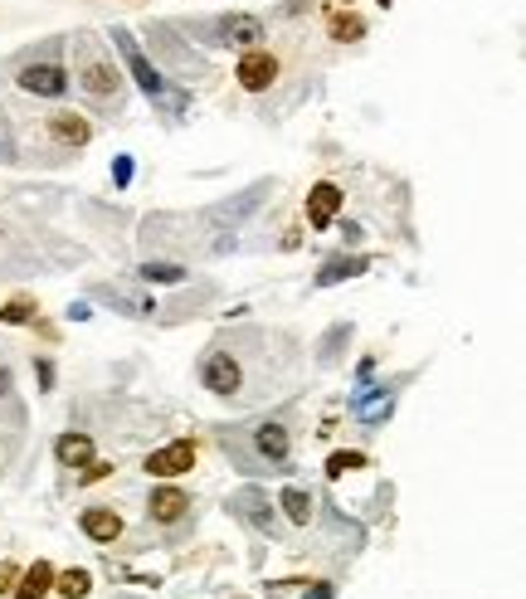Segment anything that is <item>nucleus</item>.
<instances>
[{
    "mask_svg": "<svg viewBox=\"0 0 526 599\" xmlns=\"http://www.w3.org/2000/svg\"><path fill=\"white\" fill-rule=\"evenodd\" d=\"M20 88L25 93H35V98H64L69 93V69L49 54V59H30L25 69H20Z\"/></svg>",
    "mask_w": 526,
    "mask_h": 599,
    "instance_id": "obj_4",
    "label": "nucleus"
},
{
    "mask_svg": "<svg viewBox=\"0 0 526 599\" xmlns=\"http://www.w3.org/2000/svg\"><path fill=\"white\" fill-rule=\"evenodd\" d=\"M30 317H35V302H30V298H15V302H5V307H0V322H5V327H25Z\"/></svg>",
    "mask_w": 526,
    "mask_h": 599,
    "instance_id": "obj_22",
    "label": "nucleus"
},
{
    "mask_svg": "<svg viewBox=\"0 0 526 599\" xmlns=\"http://www.w3.org/2000/svg\"><path fill=\"white\" fill-rule=\"evenodd\" d=\"M54 590H59L64 599H83L88 590H93V585H88V570H64V575L54 580Z\"/></svg>",
    "mask_w": 526,
    "mask_h": 599,
    "instance_id": "obj_21",
    "label": "nucleus"
},
{
    "mask_svg": "<svg viewBox=\"0 0 526 599\" xmlns=\"http://www.w3.org/2000/svg\"><path fill=\"white\" fill-rule=\"evenodd\" d=\"M0 395H10V371L0 366Z\"/></svg>",
    "mask_w": 526,
    "mask_h": 599,
    "instance_id": "obj_30",
    "label": "nucleus"
},
{
    "mask_svg": "<svg viewBox=\"0 0 526 599\" xmlns=\"http://www.w3.org/2000/svg\"><path fill=\"white\" fill-rule=\"evenodd\" d=\"M78 88H83V98L98 103V108H113V113L122 108V74L113 69V59H103V54H93V49H83Z\"/></svg>",
    "mask_w": 526,
    "mask_h": 599,
    "instance_id": "obj_2",
    "label": "nucleus"
},
{
    "mask_svg": "<svg viewBox=\"0 0 526 599\" xmlns=\"http://www.w3.org/2000/svg\"><path fill=\"white\" fill-rule=\"evenodd\" d=\"M78 526H83V536H93V541H108V546L122 536V517H117L113 507H88Z\"/></svg>",
    "mask_w": 526,
    "mask_h": 599,
    "instance_id": "obj_14",
    "label": "nucleus"
},
{
    "mask_svg": "<svg viewBox=\"0 0 526 599\" xmlns=\"http://www.w3.org/2000/svg\"><path fill=\"white\" fill-rule=\"evenodd\" d=\"M351 410H356V419H361V424H385V419L395 414V395H390L385 385H361Z\"/></svg>",
    "mask_w": 526,
    "mask_h": 599,
    "instance_id": "obj_9",
    "label": "nucleus"
},
{
    "mask_svg": "<svg viewBox=\"0 0 526 599\" xmlns=\"http://www.w3.org/2000/svg\"><path fill=\"white\" fill-rule=\"evenodd\" d=\"M10 580H15V565H0V595L10 590Z\"/></svg>",
    "mask_w": 526,
    "mask_h": 599,
    "instance_id": "obj_28",
    "label": "nucleus"
},
{
    "mask_svg": "<svg viewBox=\"0 0 526 599\" xmlns=\"http://www.w3.org/2000/svg\"><path fill=\"white\" fill-rule=\"evenodd\" d=\"M137 278H142V283H181L186 268H181V263H166V259H147L137 268Z\"/></svg>",
    "mask_w": 526,
    "mask_h": 599,
    "instance_id": "obj_19",
    "label": "nucleus"
},
{
    "mask_svg": "<svg viewBox=\"0 0 526 599\" xmlns=\"http://www.w3.org/2000/svg\"><path fill=\"white\" fill-rule=\"evenodd\" d=\"M254 453L268 463V473H283L288 468V429L278 419H263L254 429Z\"/></svg>",
    "mask_w": 526,
    "mask_h": 599,
    "instance_id": "obj_6",
    "label": "nucleus"
},
{
    "mask_svg": "<svg viewBox=\"0 0 526 599\" xmlns=\"http://www.w3.org/2000/svg\"><path fill=\"white\" fill-rule=\"evenodd\" d=\"M234 78H239L249 93H263V88H273V78H278V59H273L268 49H249V54L239 59Z\"/></svg>",
    "mask_w": 526,
    "mask_h": 599,
    "instance_id": "obj_8",
    "label": "nucleus"
},
{
    "mask_svg": "<svg viewBox=\"0 0 526 599\" xmlns=\"http://www.w3.org/2000/svg\"><path fill=\"white\" fill-rule=\"evenodd\" d=\"M113 473V463H88V473H83V483H98V478H108Z\"/></svg>",
    "mask_w": 526,
    "mask_h": 599,
    "instance_id": "obj_25",
    "label": "nucleus"
},
{
    "mask_svg": "<svg viewBox=\"0 0 526 599\" xmlns=\"http://www.w3.org/2000/svg\"><path fill=\"white\" fill-rule=\"evenodd\" d=\"M200 385H205L210 395H234V390L244 385V371H239V361H234L229 351H205V361H200Z\"/></svg>",
    "mask_w": 526,
    "mask_h": 599,
    "instance_id": "obj_5",
    "label": "nucleus"
},
{
    "mask_svg": "<svg viewBox=\"0 0 526 599\" xmlns=\"http://www.w3.org/2000/svg\"><path fill=\"white\" fill-rule=\"evenodd\" d=\"M132 171H137V166H132V156H113V186L117 190L132 186Z\"/></svg>",
    "mask_w": 526,
    "mask_h": 599,
    "instance_id": "obj_24",
    "label": "nucleus"
},
{
    "mask_svg": "<svg viewBox=\"0 0 526 599\" xmlns=\"http://www.w3.org/2000/svg\"><path fill=\"white\" fill-rule=\"evenodd\" d=\"M327 30H332V39L351 44V39L366 35V20H361V15H346V10H341V15H332V25H327Z\"/></svg>",
    "mask_w": 526,
    "mask_h": 599,
    "instance_id": "obj_20",
    "label": "nucleus"
},
{
    "mask_svg": "<svg viewBox=\"0 0 526 599\" xmlns=\"http://www.w3.org/2000/svg\"><path fill=\"white\" fill-rule=\"evenodd\" d=\"M356 468H366V453H332V458H327V478L356 473Z\"/></svg>",
    "mask_w": 526,
    "mask_h": 599,
    "instance_id": "obj_23",
    "label": "nucleus"
},
{
    "mask_svg": "<svg viewBox=\"0 0 526 599\" xmlns=\"http://www.w3.org/2000/svg\"><path fill=\"white\" fill-rule=\"evenodd\" d=\"M69 317H74V322H88V317H93V307H88V302H74V307H69Z\"/></svg>",
    "mask_w": 526,
    "mask_h": 599,
    "instance_id": "obj_26",
    "label": "nucleus"
},
{
    "mask_svg": "<svg viewBox=\"0 0 526 599\" xmlns=\"http://www.w3.org/2000/svg\"><path fill=\"white\" fill-rule=\"evenodd\" d=\"M113 49L122 54V64H127V74L137 78V88L147 93L156 108H166L171 117H181L190 108V93H181V88H171V78L161 74L156 64H151L147 54H142V44L132 39V30L127 25H113Z\"/></svg>",
    "mask_w": 526,
    "mask_h": 599,
    "instance_id": "obj_1",
    "label": "nucleus"
},
{
    "mask_svg": "<svg viewBox=\"0 0 526 599\" xmlns=\"http://www.w3.org/2000/svg\"><path fill=\"white\" fill-rule=\"evenodd\" d=\"M307 599H332V585H312V590H307Z\"/></svg>",
    "mask_w": 526,
    "mask_h": 599,
    "instance_id": "obj_29",
    "label": "nucleus"
},
{
    "mask_svg": "<svg viewBox=\"0 0 526 599\" xmlns=\"http://www.w3.org/2000/svg\"><path fill=\"white\" fill-rule=\"evenodd\" d=\"M380 5H390V0H380Z\"/></svg>",
    "mask_w": 526,
    "mask_h": 599,
    "instance_id": "obj_31",
    "label": "nucleus"
},
{
    "mask_svg": "<svg viewBox=\"0 0 526 599\" xmlns=\"http://www.w3.org/2000/svg\"><path fill=\"white\" fill-rule=\"evenodd\" d=\"M278 507L288 512V522H298V526H307V522H312V497H307L302 487H283V497H278Z\"/></svg>",
    "mask_w": 526,
    "mask_h": 599,
    "instance_id": "obj_18",
    "label": "nucleus"
},
{
    "mask_svg": "<svg viewBox=\"0 0 526 599\" xmlns=\"http://www.w3.org/2000/svg\"><path fill=\"white\" fill-rule=\"evenodd\" d=\"M366 268H371L366 259H346V254H337V259H327L322 268H317V288L346 283V278H356V273H366Z\"/></svg>",
    "mask_w": 526,
    "mask_h": 599,
    "instance_id": "obj_16",
    "label": "nucleus"
},
{
    "mask_svg": "<svg viewBox=\"0 0 526 599\" xmlns=\"http://www.w3.org/2000/svg\"><path fill=\"white\" fill-rule=\"evenodd\" d=\"M190 468H195V444H190V439H176V444H166V449H156L147 458L151 478H181Z\"/></svg>",
    "mask_w": 526,
    "mask_h": 599,
    "instance_id": "obj_7",
    "label": "nucleus"
},
{
    "mask_svg": "<svg viewBox=\"0 0 526 599\" xmlns=\"http://www.w3.org/2000/svg\"><path fill=\"white\" fill-rule=\"evenodd\" d=\"M341 195L332 181H322V186H312V195H307V225L312 229H327L332 220H337V210H341Z\"/></svg>",
    "mask_w": 526,
    "mask_h": 599,
    "instance_id": "obj_10",
    "label": "nucleus"
},
{
    "mask_svg": "<svg viewBox=\"0 0 526 599\" xmlns=\"http://www.w3.org/2000/svg\"><path fill=\"white\" fill-rule=\"evenodd\" d=\"M234 512L254 526V531H273V502L263 497L259 487H244V492L234 497Z\"/></svg>",
    "mask_w": 526,
    "mask_h": 599,
    "instance_id": "obj_12",
    "label": "nucleus"
},
{
    "mask_svg": "<svg viewBox=\"0 0 526 599\" xmlns=\"http://www.w3.org/2000/svg\"><path fill=\"white\" fill-rule=\"evenodd\" d=\"M54 458H59L64 468H88V463H93V439H88V434H64V439L54 444Z\"/></svg>",
    "mask_w": 526,
    "mask_h": 599,
    "instance_id": "obj_15",
    "label": "nucleus"
},
{
    "mask_svg": "<svg viewBox=\"0 0 526 599\" xmlns=\"http://www.w3.org/2000/svg\"><path fill=\"white\" fill-rule=\"evenodd\" d=\"M190 35H210V44H239V49H259L263 20L259 15H220L210 25H190Z\"/></svg>",
    "mask_w": 526,
    "mask_h": 599,
    "instance_id": "obj_3",
    "label": "nucleus"
},
{
    "mask_svg": "<svg viewBox=\"0 0 526 599\" xmlns=\"http://www.w3.org/2000/svg\"><path fill=\"white\" fill-rule=\"evenodd\" d=\"M49 137L64 142V147H88L93 127H88V117H78V113H54L49 117Z\"/></svg>",
    "mask_w": 526,
    "mask_h": 599,
    "instance_id": "obj_13",
    "label": "nucleus"
},
{
    "mask_svg": "<svg viewBox=\"0 0 526 599\" xmlns=\"http://www.w3.org/2000/svg\"><path fill=\"white\" fill-rule=\"evenodd\" d=\"M186 507H190V497L181 492V487H156V492H151V502H147L151 522H161V526L181 522V517H186Z\"/></svg>",
    "mask_w": 526,
    "mask_h": 599,
    "instance_id": "obj_11",
    "label": "nucleus"
},
{
    "mask_svg": "<svg viewBox=\"0 0 526 599\" xmlns=\"http://www.w3.org/2000/svg\"><path fill=\"white\" fill-rule=\"evenodd\" d=\"M49 585H54V570L44 561H35L25 575H20V585H15V599H44L49 595Z\"/></svg>",
    "mask_w": 526,
    "mask_h": 599,
    "instance_id": "obj_17",
    "label": "nucleus"
},
{
    "mask_svg": "<svg viewBox=\"0 0 526 599\" xmlns=\"http://www.w3.org/2000/svg\"><path fill=\"white\" fill-rule=\"evenodd\" d=\"M35 371H39V385H44V390H49V385H54V366H49V361H39Z\"/></svg>",
    "mask_w": 526,
    "mask_h": 599,
    "instance_id": "obj_27",
    "label": "nucleus"
}]
</instances>
